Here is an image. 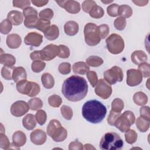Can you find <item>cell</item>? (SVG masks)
Wrapping results in <instances>:
<instances>
[{
    "label": "cell",
    "instance_id": "obj_40",
    "mask_svg": "<svg viewBox=\"0 0 150 150\" xmlns=\"http://www.w3.org/2000/svg\"><path fill=\"white\" fill-rule=\"evenodd\" d=\"M138 70L141 73L142 77L146 78L150 76V65L146 62H144L139 64Z\"/></svg>",
    "mask_w": 150,
    "mask_h": 150
},
{
    "label": "cell",
    "instance_id": "obj_14",
    "mask_svg": "<svg viewBox=\"0 0 150 150\" xmlns=\"http://www.w3.org/2000/svg\"><path fill=\"white\" fill-rule=\"evenodd\" d=\"M46 133L40 129H37L33 131L30 135L31 142L37 145L43 144L46 141Z\"/></svg>",
    "mask_w": 150,
    "mask_h": 150
},
{
    "label": "cell",
    "instance_id": "obj_4",
    "mask_svg": "<svg viewBox=\"0 0 150 150\" xmlns=\"http://www.w3.org/2000/svg\"><path fill=\"white\" fill-rule=\"evenodd\" d=\"M46 130L47 135L57 142L63 141L67 136V130L62 127L57 120L53 119L50 120Z\"/></svg>",
    "mask_w": 150,
    "mask_h": 150
},
{
    "label": "cell",
    "instance_id": "obj_17",
    "mask_svg": "<svg viewBox=\"0 0 150 150\" xmlns=\"http://www.w3.org/2000/svg\"><path fill=\"white\" fill-rule=\"evenodd\" d=\"M26 142V136L21 131L15 132L12 135V143L15 146L19 148L23 146Z\"/></svg>",
    "mask_w": 150,
    "mask_h": 150
},
{
    "label": "cell",
    "instance_id": "obj_59",
    "mask_svg": "<svg viewBox=\"0 0 150 150\" xmlns=\"http://www.w3.org/2000/svg\"><path fill=\"white\" fill-rule=\"evenodd\" d=\"M23 15L24 17L30 15H38V11L31 6H28L23 9Z\"/></svg>",
    "mask_w": 150,
    "mask_h": 150
},
{
    "label": "cell",
    "instance_id": "obj_49",
    "mask_svg": "<svg viewBox=\"0 0 150 150\" xmlns=\"http://www.w3.org/2000/svg\"><path fill=\"white\" fill-rule=\"evenodd\" d=\"M126 20L122 17H118L115 19L114 25L116 29L118 30H122L126 26Z\"/></svg>",
    "mask_w": 150,
    "mask_h": 150
},
{
    "label": "cell",
    "instance_id": "obj_46",
    "mask_svg": "<svg viewBox=\"0 0 150 150\" xmlns=\"http://www.w3.org/2000/svg\"><path fill=\"white\" fill-rule=\"evenodd\" d=\"M54 15V13L52 9L50 8H46L41 11L39 13V16L40 19H46L50 21Z\"/></svg>",
    "mask_w": 150,
    "mask_h": 150
},
{
    "label": "cell",
    "instance_id": "obj_34",
    "mask_svg": "<svg viewBox=\"0 0 150 150\" xmlns=\"http://www.w3.org/2000/svg\"><path fill=\"white\" fill-rule=\"evenodd\" d=\"M28 104L30 110L33 111H38L42 107L43 102L40 98L35 97L29 100Z\"/></svg>",
    "mask_w": 150,
    "mask_h": 150
},
{
    "label": "cell",
    "instance_id": "obj_28",
    "mask_svg": "<svg viewBox=\"0 0 150 150\" xmlns=\"http://www.w3.org/2000/svg\"><path fill=\"white\" fill-rule=\"evenodd\" d=\"M134 102L138 105L143 106L148 102L147 96L142 91H138L133 96Z\"/></svg>",
    "mask_w": 150,
    "mask_h": 150
},
{
    "label": "cell",
    "instance_id": "obj_62",
    "mask_svg": "<svg viewBox=\"0 0 150 150\" xmlns=\"http://www.w3.org/2000/svg\"><path fill=\"white\" fill-rule=\"evenodd\" d=\"M149 1H132V2L134 3L136 5L139 6H143L146 5L148 3Z\"/></svg>",
    "mask_w": 150,
    "mask_h": 150
},
{
    "label": "cell",
    "instance_id": "obj_2",
    "mask_svg": "<svg viewBox=\"0 0 150 150\" xmlns=\"http://www.w3.org/2000/svg\"><path fill=\"white\" fill-rule=\"evenodd\" d=\"M105 106L97 100L86 101L82 107V115L88 122L92 124L101 122L106 115Z\"/></svg>",
    "mask_w": 150,
    "mask_h": 150
},
{
    "label": "cell",
    "instance_id": "obj_8",
    "mask_svg": "<svg viewBox=\"0 0 150 150\" xmlns=\"http://www.w3.org/2000/svg\"><path fill=\"white\" fill-rule=\"evenodd\" d=\"M95 93L101 98L107 99L112 93V88L104 79H100L96 86Z\"/></svg>",
    "mask_w": 150,
    "mask_h": 150
},
{
    "label": "cell",
    "instance_id": "obj_57",
    "mask_svg": "<svg viewBox=\"0 0 150 150\" xmlns=\"http://www.w3.org/2000/svg\"><path fill=\"white\" fill-rule=\"evenodd\" d=\"M140 116L147 120L150 121V116H149V107L148 106H143L140 110Z\"/></svg>",
    "mask_w": 150,
    "mask_h": 150
},
{
    "label": "cell",
    "instance_id": "obj_29",
    "mask_svg": "<svg viewBox=\"0 0 150 150\" xmlns=\"http://www.w3.org/2000/svg\"><path fill=\"white\" fill-rule=\"evenodd\" d=\"M135 124L137 128L142 132L147 131L149 128V121L141 117V116L137 118Z\"/></svg>",
    "mask_w": 150,
    "mask_h": 150
},
{
    "label": "cell",
    "instance_id": "obj_1",
    "mask_svg": "<svg viewBox=\"0 0 150 150\" xmlns=\"http://www.w3.org/2000/svg\"><path fill=\"white\" fill-rule=\"evenodd\" d=\"M62 92L69 101H79L86 96L88 92V84L84 78L73 75L64 81Z\"/></svg>",
    "mask_w": 150,
    "mask_h": 150
},
{
    "label": "cell",
    "instance_id": "obj_36",
    "mask_svg": "<svg viewBox=\"0 0 150 150\" xmlns=\"http://www.w3.org/2000/svg\"><path fill=\"white\" fill-rule=\"evenodd\" d=\"M12 28V23L11 22L6 19L2 21L0 23V32L2 34L6 35L9 33Z\"/></svg>",
    "mask_w": 150,
    "mask_h": 150
},
{
    "label": "cell",
    "instance_id": "obj_33",
    "mask_svg": "<svg viewBox=\"0 0 150 150\" xmlns=\"http://www.w3.org/2000/svg\"><path fill=\"white\" fill-rule=\"evenodd\" d=\"M87 64L91 67H98L101 66L104 61L102 58L97 56H91L86 59Z\"/></svg>",
    "mask_w": 150,
    "mask_h": 150
},
{
    "label": "cell",
    "instance_id": "obj_55",
    "mask_svg": "<svg viewBox=\"0 0 150 150\" xmlns=\"http://www.w3.org/2000/svg\"><path fill=\"white\" fill-rule=\"evenodd\" d=\"M13 6L21 9H25L30 5V1H13Z\"/></svg>",
    "mask_w": 150,
    "mask_h": 150
},
{
    "label": "cell",
    "instance_id": "obj_63",
    "mask_svg": "<svg viewBox=\"0 0 150 150\" xmlns=\"http://www.w3.org/2000/svg\"><path fill=\"white\" fill-rule=\"evenodd\" d=\"M83 149H96L95 147H94L92 145L89 144H86L83 146Z\"/></svg>",
    "mask_w": 150,
    "mask_h": 150
},
{
    "label": "cell",
    "instance_id": "obj_60",
    "mask_svg": "<svg viewBox=\"0 0 150 150\" xmlns=\"http://www.w3.org/2000/svg\"><path fill=\"white\" fill-rule=\"evenodd\" d=\"M30 57L33 61L42 60V56H41L40 50H35V51L32 52L30 54Z\"/></svg>",
    "mask_w": 150,
    "mask_h": 150
},
{
    "label": "cell",
    "instance_id": "obj_30",
    "mask_svg": "<svg viewBox=\"0 0 150 150\" xmlns=\"http://www.w3.org/2000/svg\"><path fill=\"white\" fill-rule=\"evenodd\" d=\"M39 21L38 15H30L25 17L24 25L29 29L36 28V26Z\"/></svg>",
    "mask_w": 150,
    "mask_h": 150
},
{
    "label": "cell",
    "instance_id": "obj_24",
    "mask_svg": "<svg viewBox=\"0 0 150 150\" xmlns=\"http://www.w3.org/2000/svg\"><path fill=\"white\" fill-rule=\"evenodd\" d=\"M72 68L74 73L81 75L87 73L90 70L88 65L83 62H78L74 63Z\"/></svg>",
    "mask_w": 150,
    "mask_h": 150
},
{
    "label": "cell",
    "instance_id": "obj_48",
    "mask_svg": "<svg viewBox=\"0 0 150 150\" xmlns=\"http://www.w3.org/2000/svg\"><path fill=\"white\" fill-rule=\"evenodd\" d=\"M119 5L117 4H112L107 8V12L108 15L112 17H116L118 15Z\"/></svg>",
    "mask_w": 150,
    "mask_h": 150
},
{
    "label": "cell",
    "instance_id": "obj_56",
    "mask_svg": "<svg viewBox=\"0 0 150 150\" xmlns=\"http://www.w3.org/2000/svg\"><path fill=\"white\" fill-rule=\"evenodd\" d=\"M32 88L30 90V92L29 94L28 95L29 97H33L36 96L37 94H38L40 91V86L38 84H37L35 82L32 81Z\"/></svg>",
    "mask_w": 150,
    "mask_h": 150
},
{
    "label": "cell",
    "instance_id": "obj_27",
    "mask_svg": "<svg viewBox=\"0 0 150 150\" xmlns=\"http://www.w3.org/2000/svg\"><path fill=\"white\" fill-rule=\"evenodd\" d=\"M0 63L4 66H13L16 63L15 57L9 53L1 54Z\"/></svg>",
    "mask_w": 150,
    "mask_h": 150
},
{
    "label": "cell",
    "instance_id": "obj_31",
    "mask_svg": "<svg viewBox=\"0 0 150 150\" xmlns=\"http://www.w3.org/2000/svg\"><path fill=\"white\" fill-rule=\"evenodd\" d=\"M132 15V9L128 5H122L119 6L118 15L124 18H128Z\"/></svg>",
    "mask_w": 150,
    "mask_h": 150
},
{
    "label": "cell",
    "instance_id": "obj_22",
    "mask_svg": "<svg viewBox=\"0 0 150 150\" xmlns=\"http://www.w3.org/2000/svg\"><path fill=\"white\" fill-rule=\"evenodd\" d=\"M27 75L25 69L23 67H15L12 73V79L15 83H18L23 80H26Z\"/></svg>",
    "mask_w": 150,
    "mask_h": 150
},
{
    "label": "cell",
    "instance_id": "obj_39",
    "mask_svg": "<svg viewBox=\"0 0 150 150\" xmlns=\"http://www.w3.org/2000/svg\"><path fill=\"white\" fill-rule=\"evenodd\" d=\"M49 104L53 107H59L62 103V98L58 95L53 94L48 98Z\"/></svg>",
    "mask_w": 150,
    "mask_h": 150
},
{
    "label": "cell",
    "instance_id": "obj_20",
    "mask_svg": "<svg viewBox=\"0 0 150 150\" xmlns=\"http://www.w3.org/2000/svg\"><path fill=\"white\" fill-rule=\"evenodd\" d=\"M64 30L66 35L74 36L79 32V25L75 21H69L64 24Z\"/></svg>",
    "mask_w": 150,
    "mask_h": 150
},
{
    "label": "cell",
    "instance_id": "obj_6",
    "mask_svg": "<svg viewBox=\"0 0 150 150\" xmlns=\"http://www.w3.org/2000/svg\"><path fill=\"white\" fill-rule=\"evenodd\" d=\"M85 42L88 46H94L98 45L101 40L98 33L97 26L93 23H87L84 29Z\"/></svg>",
    "mask_w": 150,
    "mask_h": 150
},
{
    "label": "cell",
    "instance_id": "obj_23",
    "mask_svg": "<svg viewBox=\"0 0 150 150\" xmlns=\"http://www.w3.org/2000/svg\"><path fill=\"white\" fill-rule=\"evenodd\" d=\"M22 125L28 130H32L36 125L35 116L32 114L26 115L22 119Z\"/></svg>",
    "mask_w": 150,
    "mask_h": 150
},
{
    "label": "cell",
    "instance_id": "obj_44",
    "mask_svg": "<svg viewBox=\"0 0 150 150\" xmlns=\"http://www.w3.org/2000/svg\"><path fill=\"white\" fill-rule=\"evenodd\" d=\"M50 26L51 25H50V21L40 18L39 19L36 29L44 33Z\"/></svg>",
    "mask_w": 150,
    "mask_h": 150
},
{
    "label": "cell",
    "instance_id": "obj_58",
    "mask_svg": "<svg viewBox=\"0 0 150 150\" xmlns=\"http://www.w3.org/2000/svg\"><path fill=\"white\" fill-rule=\"evenodd\" d=\"M69 149H70V150H71V149L82 150V149H83V145L78 140H76V141H74L69 144Z\"/></svg>",
    "mask_w": 150,
    "mask_h": 150
},
{
    "label": "cell",
    "instance_id": "obj_15",
    "mask_svg": "<svg viewBox=\"0 0 150 150\" xmlns=\"http://www.w3.org/2000/svg\"><path fill=\"white\" fill-rule=\"evenodd\" d=\"M6 45L11 49L18 48L22 43L21 36L16 33H12L8 35L6 38Z\"/></svg>",
    "mask_w": 150,
    "mask_h": 150
},
{
    "label": "cell",
    "instance_id": "obj_25",
    "mask_svg": "<svg viewBox=\"0 0 150 150\" xmlns=\"http://www.w3.org/2000/svg\"><path fill=\"white\" fill-rule=\"evenodd\" d=\"M45 37L49 40H54L59 36V30L55 25H51L44 33Z\"/></svg>",
    "mask_w": 150,
    "mask_h": 150
},
{
    "label": "cell",
    "instance_id": "obj_16",
    "mask_svg": "<svg viewBox=\"0 0 150 150\" xmlns=\"http://www.w3.org/2000/svg\"><path fill=\"white\" fill-rule=\"evenodd\" d=\"M7 19L11 22L12 25L15 26L19 25L23 22V15L20 11L13 10L8 13Z\"/></svg>",
    "mask_w": 150,
    "mask_h": 150
},
{
    "label": "cell",
    "instance_id": "obj_43",
    "mask_svg": "<svg viewBox=\"0 0 150 150\" xmlns=\"http://www.w3.org/2000/svg\"><path fill=\"white\" fill-rule=\"evenodd\" d=\"M35 118L40 125H43L46 121L47 114L43 110H39L35 114Z\"/></svg>",
    "mask_w": 150,
    "mask_h": 150
},
{
    "label": "cell",
    "instance_id": "obj_52",
    "mask_svg": "<svg viewBox=\"0 0 150 150\" xmlns=\"http://www.w3.org/2000/svg\"><path fill=\"white\" fill-rule=\"evenodd\" d=\"M10 142L4 133L0 134V147L3 149H8L10 148Z\"/></svg>",
    "mask_w": 150,
    "mask_h": 150
},
{
    "label": "cell",
    "instance_id": "obj_19",
    "mask_svg": "<svg viewBox=\"0 0 150 150\" xmlns=\"http://www.w3.org/2000/svg\"><path fill=\"white\" fill-rule=\"evenodd\" d=\"M63 8L70 13L76 14L80 12V5L76 1L66 0Z\"/></svg>",
    "mask_w": 150,
    "mask_h": 150
},
{
    "label": "cell",
    "instance_id": "obj_45",
    "mask_svg": "<svg viewBox=\"0 0 150 150\" xmlns=\"http://www.w3.org/2000/svg\"><path fill=\"white\" fill-rule=\"evenodd\" d=\"M97 30L100 39H103L107 38L110 32L109 26L106 24L99 25L98 26H97Z\"/></svg>",
    "mask_w": 150,
    "mask_h": 150
},
{
    "label": "cell",
    "instance_id": "obj_54",
    "mask_svg": "<svg viewBox=\"0 0 150 150\" xmlns=\"http://www.w3.org/2000/svg\"><path fill=\"white\" fill-rule=\"evenodd\" d=\"M121 115V113L119 112H116L114 111H112V110L110 111V114L107 118V122L109 125H114V122L117 119V118Z\"/></svg>",
    "mask_w": 150,
    "mask_h": 150
},
{
    "label": "cell",
    "instance_id": "obj_7",
    "mask_svg": "<svg viewBox=\"0 0 150 150\" xmlns=\"http://www.w3.org/2000/svg\"><path fill=\"white\" fill-rule=\"evenodd\" d=\"M104 77L105 81L111 85L121 82L124 77L122 70L118 66H113L104 72Z\"/></svg>",
    "mask_w": 150,
    "mask_h": 150
},
{
    "label": "cell",
    "instance_id": "obj_11",
    "mask_svg": "<svg viewBox=\"0 0 150 150\" xmlns=\"http://www.w3.org/2000/svg\"><path fill=\"white\" fill-rule=\"evenodd\" d=\"M127 84L131 87L139 85L142 81V75L141 73L137 69H131L127 72Z\"/></svg>",
    "mask_w": 150,
    "mask_h": 150
},
{
    "label": "cell",
    "instance_id": "obj_64",
    "mask_svg": "<svg viewBox=\"0 0 150 150\" xmlns=\"http://www.w3.org/2000/svg\"><path fill=\"white\" fill-rule=\"evenodd\" d=\"M101 2H102V3H103V4H110V3H112V2H113V0H112V1H101Z\"/></svg>",
    "mask_w": 150,
    "mask_h": 150
},
{
    "label": "cell",
    "instance_id": "obj_53",
    "mask_svg": "<svg viewBox=\"0 0 150 150\" xmlns=\"http://www.w3.org/2000/svg\"><path fill=\"white\" fill-rule=\"evenodd\" d=\"M96 3L94 1L91 0H88V1H84L82 3V9L84 12L86 13H89L91 8L96 5Z\"/></svg>",
    "mask_w": 150,
    "mask_h": 150
},
{
    "label": "cell",
    "instance_id": "obj_47",
    "mask_svg": "<svg viewBox=\"0 0 150 150\" xmlns=\"http://www.w3.org/2000/svg\"><path fill=\"white\" fill-rule=\"evenodd\" d=\"M59 52L58 54V56L60 58L62 59H67L70 56V50L69 47L63 45H59Z\"/></svg>",
    "mask_w": 150,
    "mask_h": 150
},
{
    "label": "cell",
    "instance_id": "obj_10",
    "mask_svg": "<svg viewBox=\"0 0 150 150\" xmlns=\"http://www.w3.org/2000/svg\"><path fill=\"white\" fill-rule=\"evenodd\" d=\"M59 52V46L54 44H49L40 50L42 60L50 61L58 56Z\"/></svg>",
    "mask_w": 150,
    "mask_h": 150
},
{
    "label": "cell",
    "instance_id": "obj_32",
    "mask_svg": "<svg viewBox=\"0 0 150 150\" xmlns=\"http://www.w3.org/2000/svg\"><path fill=\"white\" fill-rule=\"evenodd\" d=\"M90 16L94 19H100L104 15V9L100 6H94L89 12Z\"/></svg>",
    "mask_w": 150,
    "mask_h": 150
},
{
    "label": "cell",
    "instance_id": "obj_42",
    "mask_svg": "<svg viewBox=\"0 0 150 150\" xmlns=\"http://www.w3.org/2000/svg\"><path fill=\"white\" fill-rule=\"evenodd\" d=\"M60 112L63 117L67 120H70L73 117V110L72 109L66 105H63L60 108Z\"/></svg>",
    "mask_w": 150,
    "mask_h": 150
},
{
    "label": "cell",
    "instance_id": "obj_38",
    "mask_svg": "<svg viewBox=\"0 0 150 150\" xmlns=\"http://www.w3.org/2000/svg\"><path fill=\"white\" fill-rule=\"evenodd\" d=\"M124 107V102L121 99L119 98H115L111 103V110L112 111L121 112V111L123 110Z\"/></svg>",
    "mask_w": 150,
    "mask_h": 150
},
{
    "label": "cell",
    "instance_id": "obj_35",
    "mask_svg": "<svg viewBox=\"0 0 150 150\" xmlns=\"http://www.w3.org/2000/svg\"><path fill=\"white\" fill-rule=\"evenodd\" d=\"M15 67L13 66H4L1 69L2 77L6 80H11L12 79V73Z\"/></svg>",
    "mask_w": 150,
    "mask_h": 150
},
{
    "label": "cell",
    "instance_id": "obj_12",
    "mask_svg": "<svg viewBox=\"0 0 150 150\" xmlns=\"http://www.w3.org/2000/svg\"><path fill=\"white\" fill-rule=\"evenodd\" d=\"M43 41V36L36 32L29 33L24 39V42L27 45L35 47L39 46Z\"/></svg>",
    "mask_w": 150,
    "mask_h": 150
},
{
    "label": "cell",
    "instance_id": "obj_50",
    "mask_svg": "<svg viewBox=\"0 0 150 150\" xmlns=\"http://www.w3.org/2000/svg\"><path fill=\"white\" fill-rule=\"evenodd\" d=\"M87 77L93 87H96L98 83V77L97 73L94 71H88L87 73Z\"/></svg>",
    "mask_w": 150,
    "mask_h": 150
},
{
    "label": "cell",
    "instance_id": "obj_21",
    "mask_svg": "<svg viewBox=\"0 0 150 150\" xmlns=\"http://www.w3.org/2000/svg\"><path fill=\"white\" fill-rule=\"evenodd\" d=\"M132 62L135 64L139 65V64L146 62L148 60L146 54L143 50H136L134 51L131 56Z\"/></svg>",
    "mask_w": 150,
    "mask_h": 150
},
{
    "label": "cell",
    "instance_id": "obj_3",
    "mask_svg": "<svg viewBox=\"0 0 150 150\" xmlns=\"http://www.w3.org/2000/svg\"><path fill=\"white\" fill-rule=\"evenodd\" d=\"M123 145L124 142L120 136L114 132L105 133L100 142V148L103 150L120 149Z\"/></svg>",
    "mask_w": 150,
    "mask_h": 150
},
{
    "label": "cell",
    "instance_id": "obj_26",
    "mask_svg": "<svg viewBox=\"0 0 150 150\" xmlns=\"http://www.w3.org/2000/svg\"><path fill=\"white\" fill-rule=\"evenodd\" d=\"M41 81L43 87L47 89L53 88L54 85V79L53 76L48 73H45L42 75Z\"/></svg>",
    "mask_w": 150,
    "mask_h": 150
},
{
    "label": "cell",
    "instance_id": "obj_13",
    "mask_svg": "<svg viewBox=\"0 0 150 150\" xmlns=\"http://www.w3.org/2000/svg\"><path fill=\"white\" fill-rule=\"evenodd\" d=\"M131 125L132 124L129 120L124 113H122L117 118L114 125L122 132H125L129 129Z\"/></svg>",
    "mask_w": 150,
    "mask_h": 150
},
{
    "label": "cell",
    "instance_id": "obj_9",
    "mask_svg": "<svg viewBox=\"0 0 150 150\" xmlns=\"http://www.w3.org/2000/svg\"><path fill=\"white\" fill-rule=\"evenodd\" d=\"M30 107L26 102L19 100L13 103L11 107V112L15 117H21L28 112Z\"/></svg>",
    "mask_w": 150,
    "mask_h": 150
},
{
    "label": "cell",
    "instance_id": "obj_18",
    "mask_svg": "<svg viewBox=\"0 0 150 150\" xmlns=\"http://www.w3.org/2000/svg\"><path fill=\"white\" fill-rule=\"evenodd\" d=\"M32 88V81L26 80H21L16 83L17 91L21 94L27 95L28 96Z\"/></svg>",
    "mask_w": 150,
    "mask_h": 150
},
{
    "label": "cell",
    "instance_id": "obj_37",
    "mask_svg": "<svg viewBox=\"0 0 150 150\" xmlns=\"http://www.w3.org/2000/svg\"><path fill=\"white\" fill-rule=\"evenodd\" d=\"M125 139L129 144L135 143L137 139V134L134 129H129L125 132Z\"/></svg>",
    "mask_w": 150,
    "mask_h": 150
},
{
    "label": "cell",
    "instance_id": "obj_5",
    "mask_svg": "<svg viewBox=\"0 0 150 150\" xmlns=\"http://www.w3.org/2000/svg\"><path fill=\"white\" fill-rule=\"evenodd\" d=\"M107 48L108 51L113 54L121 53L125 46L124 40L122 38L116 33L110 35L105 40Z\"/></svg>",
    "mask_w": 150,
    "mask_h": 150
},
{
    "label": "cell",
    "instance_id": "obj_61",
    "mask_svg": "<svg viewBox=\"0 0 150 150\" xmlns=\"http://www.w3.org/2000/svg\"><path fill=\"white\" fill-rule=\"evenodd\" d=\"M32 3L38 6V7H41V6H45L46 5L47 3H48V1H42V0H38V1H35V0H32Z\"/></svg>",
    "mask_w": 150,
    "mask_h": 150
},
{
    "label": "cell",
    "instance_id": "obj_51",
    "mask_svg": "<svg viewBox=\"0 0 150 150\" xmlns=\"http://www.w3.org/2000/svg\"><path fill=\"white\" fill-rule=\"evenodd\" d=\"M58 70L62 74H68L71 71V65L67 62L62 63L58 67Z\"/></svg>",
    "mask_w": 150,
    "mask_h": 150
},
{
    "label": "cell",
    "instance_id": "obj_41",
    "mask_svg": "<svg viewBox=\"0 0 150 150\" xmlns=\"http://www.w3.org/2000/svg\"><path fill=\"white\" fill-rule=\"evenodd\" d=\"M46 63L42 60L33 61L31 64V69L35 73H39L42 71L45 67Z\"/></svg>",
    "mask_w": 150,
    "mask_h": 150
}]
</instances>
